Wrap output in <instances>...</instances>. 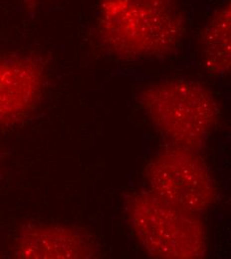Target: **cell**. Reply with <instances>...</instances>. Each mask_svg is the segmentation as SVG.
Listing matches in <instances>:
<instances>
[{
	"instance_id": "obj_1",
	"label": "cell",
	"mask_w": 231,
	"mask_h": 259,
	"mask_svg": "<svg viewBox=\"0 0 231 259\" xmlns=\"http://www.w3.org/2000/svg\"><path fill=\"white\" fill-rule=\"evenodd\" d=\"M99 35L113 55L125 60L171 55L186 33L172 5L146 0H100Z\"/></svg>"
},
{
	"instance_id": "obj_2",
	"label": "cell",
	"mask_w": 231,
	"mask_h": 259,
	"mask_svg": "<svg viewBox=\"0 0 231 259\" xmlns=\"http://www.w3.org/2000/svg\"><path fill=\"white\" fill-rule=\"evenodd\" d=\"M138 102L149 120L168 142L198 152L220 115L219 103L205 86L190 80H168L145 88Z\"/></svg>"
},
{
	"instance_id": "obj_3",
	"label": "cell",
	"mask_w": 231,
	"mask_h": 259,
	"mask_svg": "<svg viewBox=\"0 0 231 259\" xmlns=\"http://www.w3.org/2000/svg\"><path fill=\"white\" fill-rule=\"evenodd\" d=\"M127 217L143 248L157 258H202L207 252L205 227L198 214L174 206L152 192L130 196Z\"/></svg>"
},
{
	"instance_id": "obj_4",
	"label": "cell",
	"mask_w": 231,
	"mask_h": 259,
	"mask_svg": "<svg viewBox=\"0 0 231 259\" xmlns=\"http://www.w3.org/2000/svg\"><path fill=\"white\" fill-rule=\"evenodd\" d=\"M151 192L168 203L197 214L210 208L215 185L207 164L198 152L171 145L147 167Z\"/></svg>"
},
{
	"instance_id": "obj_5",
	"label": "cell",
	"mask_w": 231,
	"mask_h": 259,
	"mask_svg": "<svg viewBox=\"0 0 231 259\" xmlns=\"http://www.w3.org/2000/svg\"><path fill=\"white\" fill-rule=\"evenodd\" d=\"M44 85V69L29 56L0 57V125L23 119L37 104Z\"/></svg>"
},
{
	"instance_id": "obj_6",
	"label": "cell",
	"mask_w": 231,
	"mask_h": 259,
	"mask_svg": "<svg viewBox=\"0 0 231 259\" xmlns=\"http://www.w3.org/2000/svg\"><path fill=\"white\" fill-rule=\"evenodd\" d=\"M97 252L94 240L74 227H24L15 240L14 255L23 259H86Z\"/></svg>"
},
{
	"instance_id": "obj_7",
	"label": "cell",
	"mask_w": 231,
	"mask_h": 259,
	"mask_svg": "<svg viewBox=\"0 0 231 259\" xmlns=\"http://www.w3.org/2000/svg\"><path fill=\"white\" fill-rule=\"evenodd\" d=\"M201 56L205 69L213 76L229 72L231 62L230 2L222 5L206 24L201 38Z\"/></svg>"
},
{
	"instance_id": "obj_8",
	"label": "cell",
	"mask_w": 231,
	"mask_h": 259,
	"mask_svg": "<svg viewBox=\"0 0 231 259\" xmlns=\"http://www.w3.org/2000/svg\"><path fill=\"white\" fill-rule=\"evenodd\" d=\"M146 1L156 3V4H161V5H172V2L174 0H146Z\"/></svg>"
},
{
	"instance_id": "obj_9",
	"label": "cell",
	"mask_w": 231,
	"mask_h": 259,
	"mask_svg": "<svg viewBox=\"0 0 231 259\" xmlns=\"http://www.w3.org/2000/svg\"><path fill=\"white\" fill-rule=\"evenodd\" d=\"M27 4H29V5H34L35 3H37V2H39L40 0H24Z\"/></svg>"
}]
</instances>
